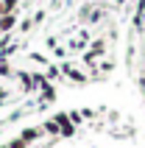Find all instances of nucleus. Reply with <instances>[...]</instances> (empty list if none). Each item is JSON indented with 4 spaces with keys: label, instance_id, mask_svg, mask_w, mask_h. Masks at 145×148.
Here are the masks:
<instances>
[{
    "label": "nucleus",
    "instance_id": "f257e3e1",
    "mask_svg": "<svg viewBox=\"0 0 145 148\" xmlns=\"http://www.w3.org/2000/svg\"><path fill=\"white\" fill-rule=\"evenodd\" d=\"M53 120L59 123V129H62V137H64V140H70L72 134H75V129H78V126L70 120V115H67V112H56V115H53Z\"/></svg>",
    "mask_w": 145,
    "mask_h": 148
},
{
    "label": "nucleus",
    "instance_id": "f03ea898",
    "mask_svg": "<svg viewBox=\"0 0 145 148\" xmlns=\"http://www.w3.org/2000/svg\"><path fill=\"white\" fill-rule=\"evenodd\" d=\"M59 67H62V75H67L70 81H75V84H84V81H87V73L78 70V67H72L70 62H62Z\"/></svg>",
    "mask_w": 145,
    "mask_h": 148
},
{
    "label": "nucleus",
    "instance_id": "7ed1b4c3",
    "mask_svg": "<svg viewBox=\"0 0 145 148\" xmlns=\"http://www.w3.org/2000/svg\"><path fill=\"white\" fill-rule=\"evenodd\" d=\"M20 137H23V140L31 145V143L42 140V137H45V132H42V126H25L23 132H20Z\"/></svg>",
    "mask_w": 145,
    "mask_h": 148
},
{
    "label": "nucleus",
    "instance_id": "20e7f679",
    "mask_svg": "<svg viewBox=\"0 0 145 148\" xmlns=\"http://www.w3.org/2000/svg\"><path fill=\"white\" fill-rule=\"evenodd\" d=\"M56 101V87H53V81H45L39 87V103L45 106V103H53Z\"/></svg>",
    "mask_w": 145,
    "mask_h": 148
},
{
    "label": "nucleus",
    "instance_id": "39448f33",
    "mask_svg": "<svg viewBox=\"0 0 145 148\" xmlns=\"http://www.w3.org/2000/svg\"><path fill=\"white\" fill-rule=\"evenodd\" d=\"M17 17L20 14H3L0 17V34H14L17 31Z\"/></svg>",
    "mask_w": 145,
    "mask_h": 148
},
{
    "label": "nucleus",
    "instance_id": "423d86ee",
    "mask_svg": "<svg viewBox=\"0 0 145 148\" xmlns=\"http://www.w3.org/2000/svg\"><path fill=\"white\" fill-rule=\"evenodd\" d=\"M17 78H20V87H23V92H36V87H34V78L28 70H17Z\"/></svg>",
    "mask_w": 145,
    "mask_h": 148
},
{
    "label": "nucleus",
    "instance_id": "0eeeda50",
    "mask_svg": "<svg viewBox=\"0 0 145 148\" xmlns=\"http://www.w3.org/2000/svg\"><path fill=\"white\" fill-rule=\"evenodd\" d=\"M42 132L50 134V137H62V129H59V123L53 120V117H48V120L42 123Z\"/></svg>",
    "mask_w": 145,
    "mask_h": 148
},
{
    "label": "nucleus",
    "instance_id": "6e6552de",
    "mask_svg": "<svg viewBox=\"0 0 145 148\" xmlns=\"http://www.w3.org/2000/svg\"><path fill=\"white\" fill-rule=\"evenodd\" d=\"M45 75H48V81H62V67L50 62V64L45 67Z\"/></svg>",
    "mask_w": 145,
    "mask_h": 148
},
{
    "label": "nucleus",
    "instance_id": "1a4fd4ad",
    "mask_svg": "<svg viewBox=\"0 0 145 148\" xmlns=\"http://www.w3.org/2000/svg\"><path fill=\"white\" fill-rule=\"evenodd\" d=\"M28 59H31L34 64H39V67H48V64H50V59L45 56V53H39V50H31V53H28Z\"/></svg>",
    "mask_w": 145,
    "mask_h": 148
},
{
    "label": "nucleus",
    "instance_id": "9d476101",
    "mask_svg": "<svg viewBox=\"0 0 145 148\" xmlns=\"http://www.w3.org/2000/svg\"><path fill=\"white\" fill-rule=\"evenodd\" d=\"M6 14H20V0H3Z\"/></svg>",
    "mask_w": 145,
    "mask_h": 148
},
{
    "label": "nucleus",
    "instance_id": "9b49d317",
    "mask_svg": "<svg viewBox=\"0 0 145 148\" xmlns=\"http://www.w3.org/2000/svg\"><path fill=\"white\" fill-rule=\"evenodd\" d=\"M17 48H20V42H11V45H6V48L0 50V59H11V53H17Z\"/></svg>",
    "mask_w": 145,
    "mask_h": 148
},
{
    "label": "nucleus",
    "instance_id": "f8f14e48",
    "mask_svg": "<svg viewBox=\"0 0 145 148\" xmlns=\"http://www.w3.org/2000/svg\"><path fill=\"white\" fill-rule=\"evenodd\" d=\"M6 145H8V148H31V145H28V143L23 140V137H20V134H17V137H11V140H8Z\"/></svg>",
    "mask_w": 145,
    "mask_h": 148
},
{
    "label": "nucleus",
    "instance_id": "ddd939ff",
    "mask_svg": "<svg viewBox=\"0 0 145 148\" xmlns=\"http://www.w3.org/2000/svg\"><path fill=\"white\" fill-rule=\"evenodd\" d=\"M67 115H70V120H72L75 126H81V123H84V115H81V109H70Z\"/></svg>",
    "mask_w": 145,
    "mask_h": 148
},
{
    "label": "nucleus",
    "instance_id": "4468645a",
    "mask_svg": "<svg viewBox=\"0 0 145 148\" xmlns=\"http://www.w3.org/2000/svg\"><path fill=\"white\" fill-rule=\"evenodd\" d=\"M0 75H3V78L11 75V64H8V59H0Z\"/></svg>",
    "mask_w": 145,
    "mask_h": 148
},
{
    "label": "nucleus",
    "instance_id": "2eb2a0df",
    "mask_svg": "<svg viewBox=\"0 0 145 148\" xmlns=\"http://www.w3.org/2000/svg\"><path fill=\"white\" fill-rule=\"evenodd\" d=\"M11 42H14V34H0V50L6 45H11Z\"/></svg>",
    "mask_w": 145,
    "mask_h": 148
},
{
    "label": "nucleus",
    "instance_id": "dca6fc26",
    "mask_svg": "<svg viewBox=\"0 0 145 148\" xmlns=\"http://www.w3.org/2000/svg\"><path fill=\"white\" fill-rule=\"evenodd\" d=\"M89 50L101 56V53H103V50H106V45H103V42H101V39H98V42H92V48H89Z\"/></svg>",
    "mask_w": 145,
    "mask_h": 148
},
{
    "label": "nucleus",
    "instance_id": "f3484780",
    "mask_svg": "<svg viewBox=\"0 0 145 148\" xmlns=\"http://www.w3.org/2000/svg\"><path fill=\"white\" fill-rule=\"evenodd\" d=\"M31 25H34V17H31V20H23V23H20V34H28Z\"/></svg>",
    "mask_w": 145,
    "mask_h": 148
},
{
    "label": "nucleus",
    "instance_id": "a211bd4d",
    "mask_svg": "<svg viewBox=\"0 0 145 148\" xmlns=\"http://www.w3.org/2000/svg\"><path fill=\"white\" fill-rule=\"evenodd\" d=\"M64 56H67V48H53V59H62V62H64Z\"/></svg>",
    "mask_w": 145,
    "mask_h": 148
},
{
    "label": "nucleus",
    "instance_id": "6ab92c4d",
    "mask_svg": "<svg viewBox=\"0 0 145 148\" xmlns=\"http://www.w3.org/2000/svg\"><path fill=\"white\" fill-rule=\"evenodd\" d=\"M95 59H98V53L87 50V53H84V64H95Z\"/></svg>",
    "mask_w": 145,
    "mask_h": 148
},
{
    "label": "nucleus",
    "instance_id": "aec40b11",
    "mask_svg": "<svg viewBox=\"0 0 145 148\" xmlns=\"http://www.w3.org/2000/svg\"><path fill=\"white\" fill-rule=\"evenodd\" d=\"M34 23H36V25H39V23H45V11H42V8L36 11V14H34Z\"/></svg>",
    "mask_w": 145,
    "mask_h": 148
},
{
    "label": "nucleus",
    "instance_id": "412c9836",
    "mask_svg": "<svg viewBox=\"0 0 145 148\" xmlns=\"http://www.w3.org/2000/svg\"><path fill=\"white\" fill-rule=\"evenodd\" d=\"M137 14L145 17V0H140V3H137Z\"/></svg>",
    "mask_w": 145,
    "mask_h": 148
},
{
    "label": "nucleus",
    "instance_id": "4be33fe9",
    "mask_svg": "<svg viewBox=\"0 0 145 148\" xmlns=\"http://www.w3.org/2000/svg\"><path fill=\"white\" fill-rule=\"evenodd\" d=\"M6 95H8V92H6V87H0V106H3V101H6Z\"/></svg>",
    "mask_w": 145,
    "mask_h": 148
},
{
    "label": "nucleus",
    "instance_id": "5701e85b",
    "mask_svg": "<svg viewBox=\"0 0 145 148\" xmlns=\"http://www.w3.org/2000/svg\"><path fill=\"white\" fill-rule=\"evenodd\" d=\"M6 14V6H3V0H0V17Z\"/></svg>",
    "mask_w": 145,
    "mask_h": 148
},
{
    "label": "nucleus",
    "instance_id": "b1692460",
    "mask_svg": "<svg viewBox=\"0 0 145 148\" xmlns=\"http://www.w3.org/2000/svg\"><path fill=\"white\" fill-rule=\"evenodd\" d=\"M112 3H114V6H123V3H126V0H112Z\"/></svg>",
    "mask_w": 145,
    "mask_h": 148
},
{
    "label": "nucleus",
    "instance_id": "393cba45",
    "mask_svg": "<svg viewBox=\"0 0 145 148\" xmlns=\"http://www.w3.org/2000/svg\"><path fill=\"white\" fill-rule=\"evenodd\" d=\"M0 148H8V145H0Z\"/></svg>",
    "mask_w": 145,
    "mask_h": 148
}]
</instances>
